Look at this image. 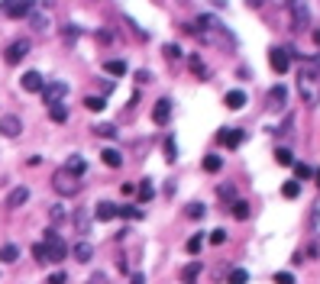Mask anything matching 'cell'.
Segmentation results:
<instances>
[{
    "mask_svg": "<svg viewBox=\"0 0 320 284\" xmlns=\"http://www.w3.org/2000/svg\"><path fill=\"white\" fill-rule=\"evenodd\" d=\"M246 281H249L246 268H233V271H230V284H246Z\"/></svg>",
    "mask_w": 320,
    "mask_h": 284,
    "instance_id": "obj_34",
    "label": "cell"
},
{
    "mask_svg": "<svg viewBox=\"0 0 320 284\" xmlns=\"http://www.w3.org/2000/svg\"><path fill=\"white\" fill-rule=\"evenodd\" d=\"M220 168H223V158H220V155H207V158H204V171H220Z\"/></svg>",
    "mask_w": 320,
    "mask_h": 284,
    "instance_id": "obj_31",
    "label": "cell"
},
{
    "mask_svg": "<svg viewBox=\"0 0 320 284\" xmlns=\"http://www.w3.org/2000/svg\"><path fill=\"white\" fill-rule=\"evenodd\" d=\"M207 239H210V245H220V242H227V233H223V229H213Z\"/></svg>",
    "mask_w": 320,
    "mask_h": 284,
    "instance_id": "obj_42",
    "label": "cell"
},
{
    "mask_svg": "<svg viewBox=\"0 0 320 284\" xmlns=\"http://www.w3.org/2000/svg\"><path fill=\"white\" fill-rule=\"evenodd\" d=\"M49 120H52V123H65V120H68L65 103H52V106H49Z\"/></svg>",
    "mask_w": 320,
    "mask_h": 284,
    "instance_id": "obj_24",
    "label": "cell"
},
{
    "mask_svg": "<svg viewBox=\"0 0 320 284\" xmlns=\"http://www.w3.org/2000/svg\"><path fill=\"white\" fill-rule=\"evenodd\" d=\"M104 281H107V278H104L101 271H97V274H91V281H87V284H104Z\"/></svg>",
    "mask_w": 320,
    "mask_h": 284,
    "instance_id": "obj_51",
    "label": "cell"
},
{
    "mask_svg": "<svg viewBox=\"0 0 320 284\" xmlns=\"http://www.w3.org/2000/svg\"><path fill=\"white\" fill-rule=\"evenodd\" d=\"M165 55H168V58H172V61H175L178 55H181V49H178V46H165Z\"/></svg>",
    "mask_w": 320,
    "mask_h": 284,
    "instance_id": "obj_49",
    "label": "cell"
},
{
    "mask_svg": "<svg viewBox=\"0 0 320 284\" xmlns=\"http://www.w3.org/2000/svg\"><path fill=\"white\" fill-rule=\"evenodd\" d=\"M314 178H317V184H320V168H317V171H314Z\"/></svg>",
    "mask_w": 320,
    "mask_h": 284,
    "instance_id": "obj_56",
    "label": "cell"
},
{
    "mask_svg": "<svg viewBox=\"0 0 320 284\" xmlns=\"http://www.w3.org/2000/svg\"><path fill=\"white\" fill-rule=\"evenodd\" d=\"M217 194H220L223 200H233V197H236V188H233V184H220V191H217Z\"/></svg>",
    "mask_w": 320,
    "mask_h": 284,
    "instance_id": "obj_40",
    "label": "cell"
},
{
    "mask_svg": "<svg viewBox=\"0 0 320 284\" xmlns=\"http://www.w3.org/2000/svg\"><path fill=\"white\" fill-rule=\"evenodd\" d=\"M117 207L120 203H110V200H101L94 210V220L97 223H110V220H117Z\"/></svg>",
    "mask_w": 320,
    "mask_h": 284,
    "instance_id": "obj_13",
    "label": "cell"
},
{
    "mask_svg": "<svg viewBox=\"0 0 320 284\" xmlns=\"http://www.w3.org/2000/svg\"><path fill=\"white\" fill-rule=\"evenodd\" d=\"M249 4H252V7H259V4H262V0H249Z\"/></svg>",
    "mask_w": 320,
    "mask_h": 284,
    "instance_id": "obj_57",
    "label": "cell"
},
{
    "mask_svg": "<svg viewBox=\"0 0 320 284\" xmlns=\"http://www.w3.org/2000/svg\"><path fill=\"white\" fill-rule=\"evenodd\" d=\"M68 94V84L65 81H49L46 87H42V100H46L49 106L52 103H61V97Z\"/></svg>",
    "mask_w": 320,
    "mask_h": 284,
    "instance_id": "obj_10",
    "label": "cell"
},
{
    "mask_svg": "<svg viewBox=\"0 0 320 284\" xmlns=\"http://www.w3.org/2000/svg\"><path fill=\"white\" fill-rule=\"evenodd\" d=\"M298 94H301V100H304L307 106H317L320 100V75L317 71H310V68H301L298 71Z\"/></svg>",
    "mask_w": 320,
    "mask_h": 284,
    "instance_id": "obj_2",
    "label": "cell"
},
{
    "mask_svg": "<svg viewBox=\"0 0 320 284\" xmlns=\"http://www.w3.org/2000/svg\"><path fill=\"white\" fill-rule=\"evenodd\" d=\"M84 106H87L91 113H101L104 106H107V100H104V97H87V100H84Z\"/></svg>",
    "mask_w": 320,
    "mask_h": 284,
    "instance_id": "obj_32",
    "label": "cell"
},
{
    "mask_svg": "<svg viewBox=\"0 0 320 284\" xmlns=\"http://www.w3.org/2000/svg\"><path fill=\"white\" fill-rule=\"evenodd\" d=\"M275 162H278V165H284V168H288V165H295V152H291V149H275Z\"/></svg>",
    "mask_w": 320,
    "mask_h": 284,
    "instance_id": "obj_26",
    "label": "cell"
},
{
    "mask_svg": "<svg viewBox=\"0 0 320 284\" xmlns=\"http://www.w3.org/2000/svg\"><path fill=\"white\" fill-rule=\"evenodd\" d=\"M230 213H233L236 220H249V203L246 200H233L230 203Z\"/></svg>",
    "mask_w": 320,
    "mask_h": 284,
    "instance_id": "obj_25",
    "label": "cell"
},
{
    "mask_svg": "<svg viewBox=\"0 0 320 284\" xmlns=\"http://www.w3.org/2000/svg\"><path fill=\"white\" fill-rule=\"evenodd\" d=\"M284 103H288V91H284L281 84L272 87V91H269V110H272V113H281Z\"/></svg>",
    "mask_w": 320,
    "mask_h": 284,
    "instance_id": "obj_14",
    "label": "cell"
},
{
    "mask_svg": "<svg viewBox=\"0 0 320 284\" xmlns=\"http://www.w3.org/2000/svg\"><path fill=\"white\" fill-rule=\"evenodd\" d=\"M61 32H65V39H75V36H78V29H75V26H65Z\"/></svg>",
    "mask_w": 320,
    "mask_h": 284,
    "instance_id": "obj_50",
    "label": "cell"
},
{
    "mask_svg": "<svg viewBox=\"0 0 320 284\" xmlns=\"http://www.w3.org/2000/svg\"><path fill=\"white\" fill-rule=\"evenodd\" d=\"M152 194L155 191H152V184H149V181L139 184V203H149V200H152Z\"/></svg>",
    "mask_w": 320,
    "mask_h": 284,
    "instance_id": "obj_36",
    "label": "cell"
},
{
    "mask_svg": "<svg viewBox=\"0 0 320 284\" xmlns=\"http://www.w3.org/2000/svg\"><path fill=\"white\" fill-rule=\"evenodd\" d=\"M142 281H146L142 274H133V281H130V284H142Z\"/></svg>",
    "mask_w": 320,
    "mask_h": 284,
    "instance_id": "obj_52",
    "label": "cell"
},
{
    "mask_svg": "<svg viewBox=\"0 0 320 284\" xmlns=\"http://www.w3.org/2000/svg\"><path fill=\"white\" fill-rule=\"evenodd\" d=\"M310 61H314V65H317V75H320V52H317V55L310 58Z\"/></svg>",
    "mask_w": 320,
    "mask_h": 284,
    "instance_id": "obj_53",
    "label": "cell"
},
{
    "mask_svg": "<svg viewBox=\"0 0 320 284\" xmlns=\"http://www.w3.org/2000/svg\"><path fill=\"white\" fill-rule=\"evenodd\" d=\"M310 229H314V233L320 236V203H317L314 210H310Z\"/></svg>",
    "mask_w": 320,
    "mask_h": 284,
    "instance_id": "obj_39",
    "label": "cell"
},
{
    "mask_svg": "<svg viewBox=\"0 0 320 284\" xmlns=\"http://www.w3.org/2000/svg\"><path fill=\"white\" fill-rule=\"evenodd\" d=\"M223 103H227V110H243V106H246V94L243 91H230L223 97Z\"/></svg>",
    "mask_w": 320,
    "mask_h": 284,
    "instance_id": "obj_18",
    "label": "cell"
},
{
    "mask_svg": "<svg viewBox=\"0 0 320 284\" xmlns=\"http://www.w3.org/2000/svg\"><path fill=\"white\" fill-rule=\"evenodd\" d=\"M23 132V120L20 117H13V113H4L0 117V136L4 139H16Z\"/></svg>",
    "mask_w": 320,
    "mask_h": 284,
    "instance_id": "obj_8",
    "label": "cell"
},
{
    "mask_svg": "<svg viewBox=\"0 0 320 284\" xmlns=\"http://www.w3.org/2000/svg\"><path fill=\"white\" fill-rule=\"evenodd\" d=\"M101 162H104L107 168H120V165H123V155L117 152V149H104V152H101Z\"/></svg>",
    "mask_w": 320,
    "mask_h": 284,
    "instance_id": "obj_19",
    "label": "cell"
},
{
    "mask_svg": "<svg viewBox=\"0 0 320 284\" xmlns=\"http://www.w3.org/2000/svg\"><path fill=\"white\" fill-rule=\"evenodd\" d=\"M113 39H117V36H113V32H107V29L97 32V42H104V46H107V42H113Z\"/></svg>",
    "mask_w": 320,
    "mask_h": 284,
    "instance_id": "obj_47",
    "label": "cell"
},
{
    "mask_svg": "<svg viewBox=\"0 0 320 284\" xmlns=\"http://www.w3.org/2000/svg\"><path fill=\"white\" fill-rule=\"evenodd\" d=\"M33 259L39 262V265L49 262V248H46V242H36V245H33Z\"/></svg>",
    "mask_w": 320,
    "mask_h": 284,
    "instance_id": "obj_28",
    "label": "cell"
},
{
    "mask_svg": "<svg viewBox=\"0 0 320 284\" xmlns=\"http://www.w3.org/2000/svg\"><path fill=\"white\" fill-rule=\"evenodd\" d=\"M65 281H68V274H65V271H52L46 284H65Z\"/></svg>",
    "mask_w": 320,
    "mask_h": 284,
    "instance_id": "obj_44",
    "label": "cell"
},
{
    "mask_svg": "<svg viewBox=\"0 0 320 284\" xmlns=\"http://www.w3.org/2000/svg\"><path fill=\"white\" fill-rule=\"evenodd\" d=\"M16 259H20V248H16L13 242L0 245V262H4V265H10V262H16Z\"/></svg>",
    "mask_w": 320,
    "mask_h": 284,
    "instance_id": "obj_21",
    "label": "cell"
},
{
    "mask_svg": "<svg viewBox=\"0 0 320 284\" xmlns=\"http://www.w3.org/2000/svg\"><path fill=\"white\" fill-rule=\"evenodd\" d=\"M117 217H123V220H139L142 210L136 207V203H123V207H117Z\"/></svg>",
    "mask_w": 320,
    "mask_h": 284,
    "instance_id": "obj_22",
    "label": "cell"
},
{
    "mask_svg": "<svg viewBox=\"0 0 320 284\" xmlns=\"http://www.w3.org/2000/svg\"><path fill=\"white\" fill-rule=\"evenodd\" d=\"M20 87L26 94H42V87H46V78L39 75V71H26V75L20 78Z\"/></svg>",
    "mask_w": 320,
    "mask_h": 284,
    "instance_id": "obj_12",
    "label": "cell"
},
{
    "mask_svg": "<svg viewBox=\"0 0 320 284\" xmlns=\"http://www.w3.org/2000/svg\"><path fill=\"white\" fill-rule=\"evenodd\" d=\"M152 120H155V126H165V123L172 120V100H158L155 110H152Z\"/></svg>",
    "mask_w": 320,
    "mask_h": 284,
    "instance_id": "obj_15",
    "label": "cell"
},
{
    "mask_svg": "<svg viewBox=\"0 0 320 284\" xmlns=\"http://www.w3.org/2000/svg\"><path fill=\"white\" fill-rule=\"evenodd\" d=\"M291 4V23H295L298 32H307L310 26V10H307V0H288Z\"/></svg>",
    "mask_w": 320,
    "mask_h": 284,
    "instance_id": "obj_5",
    "label": "cell"
},
{
    "mask_svg": "<svg viewBox=\"0 0 320 284\" xmlns=\"http://www.w3.org/2000/svg\"><path fill=\"white\" fill-rule=\"evenodd\" d=\"M272 281H275V284H295V274H291V271H275Z\"/></svg>",
    "mask_w": 320,
    "mask_h": 284,
    "instance_id": "obj_38",
    "label": "cell"
},
{
    "mask_svg": "<svg viewBox=\"0 0 320 284\" xmlns=\"http://www.w3.org/2000/svg\"><path fill=\"white\" fill-rule=\"evenodd\" d=\"M75 259H78V262H91V259H94V245L81 239V242L75 245Z\"/></svg>",
    "mask_w": 320,
    "mask_h": 284,
    "instance_id": "obj_20",
    "label": "cell"
},
{
    "mask_svg": "<svg viewBox=\"0 0 320 284\" xmlns=\"http://www.w3.org/2000/svg\"><path fill=\"white\" fill-rule=\"evenodd\" d=\"M194 29H198V39H201V42H207V46H213V49L233 52V49L239 46V42H236V36L230 32V26H227L223 20H217L213 13H204V16H198Z\"/></svg>",
    "mask_w": 320,
    "mask_h": 284,
    "instance_id": "obj_1",
    "label": "cell"
},
{
    "mask_svg": "<svg viewBox=\"0 0 320 284\" xmlns=\"http://www.w3.org/2000/svg\"><path fill=\"white\" fill-rule=\"evenodd\" d=\"M94 132H97V136H104V139H113V136H117V126H113V123H97Z\"/></svg>",
    "mask_w": 320,
    "mask_h": 284,
    "instance_id": "obj_27",
    "label": "cell"
},
{
    "mask_svg": "<svg viewBox=\"0 0 320 284\" xmlns=\"http://www.w3.org/2000/svg\"><path fill=\"white\" fill-rule=\"evenodd\" d=\"M269 65H272L275 75H288V68H291L288 49H272V52H269Z\"/></svg>",
    "mask_w": 320,
    "mask_h": 284,
    "instance_id": "obj_9",
    "label": "cell"
},
{
    "mask_svg": "<svg viewBox=\"0 0 320 284\" xmlns=\"http://www.w3.org/2000/svg\"><path fill=\"white\" fill-rule=\"evenodd\" d=\"M198 274H201V262H191L188 268L181 271V284H194V281H198Z\"/></svg>",
    "mask_w": 320,
    "mask_h": 284,
    "instance_id": "obj_23",
    "label": "cell"
},
{
    "mask_svg": "<svg viewBox=\"0 0 320 284\" xmlns=\"http://www.w3.org/2000/svg\"><path fill=\"white\" fill-rule=\"evenodd\" d=\"M201 245H204V236H201V233H194V236L188 239V252H191V255H198V252H201Z\"/></svg>",
    "mask_w": 320,
    "mask_h": 284,
    "instance_id": "obj_37",
    "label": "cell"
},
{
    "mask_svg": "<svg viewBox=\"0 0 320 284\" xmlns=\"http://www.w3.org/2000/svg\"><path fill=\"white\" fill-rule=\"evenodd\" d=\"M281 194H284V197H298V194H301V184H298V181H284V184H281Z\"/></svg>",
    "mask_w": 320,
    "mask_h": 284,
    "instance_id": "obj_35",
    "label": "cell"
},
{
    "mask_svg": "<svg viewBox=\"0 0 320 284\" xmlns=\"http://www.w3.org/2000/svg\"><path fill=\"white\" fill-rule=\"evenodd\" d=\"M42 242H46V248H49V262H61L68 255V245L61 242V236L55 233V229H46V239H42Z\"/></svg>",
    "mask_w": 320,
    "mask_h": 284,
    "instance_id": "obj_6",
    "label": "cell"
},
{
    "mask_svg": "<svg viewBox=\"0 0 320 284\" xmlns=\"http://www.w3.org/2000/svg\"><path fill=\"white\" fill-rule=\"evenodd\" d=\"M65 217H68V210L61 207V203H55V207H52V220H58V223H61Z\"/></svg>",
    "mask_w": 320,
    "mask_h": 284,
    "instance_id": "obj_45",
    "label": "cell"
},
{
    "mask_svg": "<svg viewBox=\"0 0 320 284\" xmlns=\"http://www.w3.org/2000/svg\"><path fill=\"white\" fill-rule=\"evenodd\" d=\"M107 75H126V61H120V58H113V61H107Z\"/></svg>",
    "mask_w": 320,
    "mask_h": 284,
    "instance_id": "obj_30",
    "label": "cell"
},
{
    "mask_svg": "<svg viewBox=\"0 0 320 284\" xmlns=\"http://www.w3.org/2000/svg\"><path fill=\"white\" fill-rule=\"evenodd\" d=\"M29 16H33V26H36V32H46V29H49V16H46V13H36V10H33Z\"/></svg>",
    "mask_w": 320,
    "mask_h": 284,
    "instance_id": "obj_29",
    "label": "cell"
},
{
    "mask_svg": "<svg viewBox=\"0 0 320 284\" xmlns=\"http://www.w3.org/2000/svg\"><path fill=\"white\" fill-rule=\"evenodd\" d=\"M188 213H191V220H201V217H204V203H191Z\"/></svg>",
    "mask_w": 320,
    "mask_h": 284,
    "instance_id": "obj_46",
    "label": "cell"
},
{
    "mask_svg": "<svg viewBox=\"0 0 320 284\" xmlns=\"http://www.w3.org/2000/svg\"><path fill=\"white\" fill-rule=\"evenodd\" d=\"M272 4H275V7H284V4H288V0H272Z\"/></svg>",
    "mask_w": 320,
    "mask_h": 284,
    "instance_id": "obj_54",
    "label": "cell"
},
{
    "mask_svg": "<svg viewBox=\"0 0 320 284\" xmlns=\"http://www.w3.org/2000/svg\"><path fill=\"white\" fill-rule=\"evenodd\" d=\"M295 171H298V178H301V181H307V178H314V171H310L307 165H298V162H295Z\"/></svg>",
    "mask_w": 320,
    "mask_h": 284,
    "instance_id": "obj_43",
    "label": "cell"
},
{
    "mask_svg": "<svg viewBox=\"0 0 320 284\" xmlns=\"http://www.w3.org/2000/svg\"><path fill=\"white\" fill-rule=\"evenodd\" d=\"M61 171H68V174H75V178H78V174H84V171H87V162H84L81 155H71Z\"/></svg>",
    "mask_w": 320,
    "mask_h": 284,
    "instance_id": "obj_17",
    "label": "cell"
},
{
    "mask_svg": "<svg viewBox=\"0 0 320 284\" xmlns=\"http://www.w3.org/2000/svg\"><path fill=\"white\" fill-rule=\"evenodd\" d=\"M165 158H168V162H178V149H175V136H165Z\"/></svg>",
    "mask_w": 320,
    "mask_h": 284,
    "instance_id": "obj_33",
    "label": "cell"
},
{
    "mask_svg": "<svg viewBox=\"0 0 320 284\" xmlns=\"http://www.w3.org/2000/svg\"><path fill=\"white\" fill-rule=\"evenodd\" d=\"M243 129H230V126H223V129H217V142L220 146H227V149H239L243 146Z\"/></svg>",
    "mask_w": 320,
    "mask_h": 284,
    "instance_id": "obj_11",
    "label": "cell"
},
{
    "mask_svg": "<svg viewBox=\"0 0 320 284\" xmlns=\"http://www.w3.org/2000/svg\"><path fill=\"white\" fill-rule=\"evenodd\" d=\"M36 7H39V0H4L0 10H4V16H10V20H23V16H29Z\"/></svg>",
    "mask_w": 320,
    "mask_h": 284,
    "instance_id": "obj_3",
    "label": "cell"
},
{
    "mask_svg": "<svg viewBox=\"0 0 320 284\" xmlns=\"http://www.w3.org/2000/svg\"><path fill=\"white\" fill-rule=\"evenodd\" d=\"M188 65H191L194 71H198V75H201V78H207V68H204V65H201V58H198V55H191V58H188Z\"/></svg>",
    "mask_w": 320,
    "mask_h": 284,
    "instance_id": "obj_41",
    "label": "cell"
},
{
    "mask_svg": "<svg viewBox=\"0 0 320 284\" xmlns=\"http://www.w3.org/2000/svg\"><path fill=\"white\" fill-rule=\"evenodd\" d=\"M52 188H55L61 197H75V194L81 191V181H78L75 174H68V171H55V178H52Z\"/></svg>",
    "mask_w": 320,
    "mask_h": 284,
    "instance_id": "obj_4",
    "label": "cell"
},
{
    "mask_svg": "<svg viewBox=\"0 0 320 284\" xmlns=\"http://www.w3.org/2000/svg\"><path fill=\"white\" fill-rule=\"evenodd\" d=\"M26 55H29V39H16V42H10V46H7L4 61H7V65H20Z\"/></svg>",
    "mask_w": 320,
    "mask_h": 284,
    "instance_id": "obj_7",
    "label": "cell"
},
{
    "mask_svg": "<svg viewBox=\"0 0 320 284\" xmlns=\"http://www.w3.org/2000/svg\"><path fill=\"white\" fill-rule=\"evenodd\" d=\"M314 42H317V46H320V29H317V32H314Z\"/></svg>",
    "mask_w": 320,
    "mask_h": 284,
    "instance_id": "obj_55",
    "label": "cell"
},
{
    "mask_svg": "<svg viewBox=\"0 0 320 284\" xmlns=\"http://www.w3.org/2000/svg\"><path fill=\"white\" fill-rule=\"evenodd\" d=\"M75 223H78V229H81V233H87V217H84V210L75 217Z\"/></svg>",
    "mask_w": 320,
    "mask_h": 284,
    "instance_id": "obj_48",
    "label": "cell"
},
{
    "mask_svg": "<svg viewBox=\"0 0 320 284\" xmlns=\"http://www.w3.org/2000/svg\"><path fill=\"white\" fill-rule=\"evenodd\" d=\"M26 200H29V188H13L10 194H7V210H16V207H23Z\"/></svg>",
    "mask_w": 320,
    "mask_h": 284,
    "instance_id": "obj_16",
    "label": "cell"
}]
</instances>
